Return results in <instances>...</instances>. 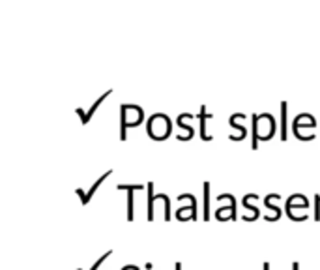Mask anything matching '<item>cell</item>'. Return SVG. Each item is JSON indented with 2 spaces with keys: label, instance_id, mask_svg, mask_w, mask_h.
I'll return each instance as SVG.
<instances>
[{
  "label": "cell",
  "instance_id": "obj_16",
  "mask_svg": "<svg viewBox=\"0 0 320 270\" xmlns=\"http://www.w3.org/2000/svg\"><path fill=\"white\" fill-rule=\"evenodd\" d=\"M176 270H182V265H180V263H176Z\"/></svg>",
  "mask_w": 320,
  "mask_h": 270
},
{
  "label": "cell",
  "instance_id": "obj_2",
  "mask_svg": "<svg viewBox=\"0 0 320 270\" xmlns=\"http://www.w3.org/2000/svg\"><path fill=\"white\" fill-rule=\"evenodd\" d=\"M146 131L152 139L156 141H163L171 135V120L169 116L163 113H156V115L150 116L148 124H146Z\"/></svg>",
  "mask_w": 320,
  "mask_h": 270
},
{
  "label": "cell",
  "instance_id": "obj_3",
  "mask_svg": "<svg viewBox=\"0 0 320 270\" xmlns=\"http://www.w3.org/2000/svg\"><path fill=\"white\" fill-rule=\"evenodd\" d=\"M142 122V109L139 105H129V103H125L122 105V122H120V139L125 141V130L129 128V126H139Z\"/></svg>",
  "mask_w": 320,
  "mask_h": 270
},
{
  "label": "cell",
  "instance_id": "obj_9",
  "mask_svg": "<svg viewBox=\"0 0 320 270\" xmlns=\"http://www.w3.org/2000/svg\"><path fill=\"white\" fill-rule=\"evenodd\" d=\"M199 118H201V137H203L204 141H212V135H208V133H206V120H208V118H212V115H208V113H206V107L201 109Z\"/></svg>",
  "mask_w": 320,
  "mask_h": 270
},
{
  "label": "cell",
  "instance_id": "obj_14",
  "mask_svg": "<svg viewBox=\"0 0 320 270\" xmlns=\"http://www.w3.org/2000/svg\"><path fill=\"white\" fill-rule=\"evenodd\" d=\"M110 254H112V252H107L105 255H102V259H100V261H96V265H94V267H92L90 270H98V267H100V265H102V263L105 261V259H107V257H109Z\"/></svg>",
  "mask_w": 320,
  "mask_h": 270
},
{
  "label": "cell",
  "instance_id": "obj_10",
  "mask_svg": "<svg viewBox=\"0 0 320 270\" xmlns=\"http://www.w3.org/2000/svg\"><path fill=\"white\" fill-rule=\"evenodd\" d=\"M287 101H281V141H287Z\"/></svg>",
  "mask_w": 320,
  "mask_h": 270
},
{
  "label": "cell",
  "instance_id": "obj_11",
  "mask_svg": "<svg viewBox=\"0 0 320 270\" xmlns=\"http://www.w3.org/2000/svg\"><path fill=\"white\" fill-rule=\"evenodd\" d=\"M204 220H210V184H204Z\"/></svg>",
  "mask_w": 320,
  "mask_h": 270
},
{
  "label": "cell",
  "instance_id": "obj_12",
  "mask_svg": "<svg viewBox=\"0 0 320 270\" xmlns=\"http://www.w3.org/2000/svg\"><path fill=\"white\" fill-rule=\"evenodd\" d=\"M152 190H154V182H150L148 184V220H154L156 218V214H154V193H152Z\"/></svg>",
  "mask_w": 320,
  "mask_h": 270
},
{
  "label": "cell",
  "instance_id": "obj_15",
  "mask_svg": "<svg viewBox=\"0 0 320 270\" xmlns=\"http://www.w3.org/2000/svg\"><path fill=\"white\" fill-rule=\"evenodd\" d=\"M294 270H300V265H298V263H294Z\"/></svg>",
  "mask_w": 320,
  "mask_h": 270
},
{
  "label": "cell",
  "instance_id": "obj_17",
  "mask_svg": "<svg viewBox=\"0 0 320 270\" xmlns=\"http://www.w3.org/2000/svg\"><path fill=\"white\" fill-rule=\"evenodd\" d=\"M264 270H270V265H268V263H264Z\"/></svg>",
  "mask_w": 320,
  "mask_h": 270
},
{
  "label": "cell",
  "instance_id": "obj_8",
  "mask_svg": "<svg viewBox=\"0 0 320 270\" xmlns=\"http://www.w3.org/2000/svg\"><path fill=\"white\" fill-rule=\"evenodd\" d=\"M176 218L182 220V222H186V220H195L197 218V203H193L191 207H184V209H180L176 212Z\"/></svg>",
  "mask_w": 320,
  "mask_h": 270
},
{
  "label": "cell",
  "instance_id": "obj_1",
  "mask_svg": "<svg viewBox=\"0 0 320 270\" xmlns=\"http://www.w3.org/2000/svg\"><path fill=\"white\" fill-rule=\"evenodd\" d=\"M253 150L258 148V141H270L275 133V120L272 115L262 113V115H253Z\"/></svg>",
  "mask_w": 320,
  "mask_h": 270
},
{
  "label": "cell",
  "instance_id": "obj_5",
  "mask_svg": "<svg viewBox=\"0 0 320 270\" xmlns=\"http://www.w3.org/2000/svg\"><path fill=\"white\" fill-rule=\"evenodd\" d=\"M110 94H112V90H107V92L103 94V96H102V98H100V100L96 101V103H94V105H92V107L88 109V113H85L83 109H77V115L81 116V122H83V124H88V120H90V118L94 116V113H96V111H98V109H100V105H102L103 101H105V98H107V96H110Z\"/></svg>",
  "mask_w": 320,
  "mask_h": 270
},
{
  "label": "cell",
  "instance_id": "obj_7",
  "mask_svg": "<svg viewBox=\"0 0 320 270\" xmlns=\"http://www.w3.org/2000/svg\"><path fill=\"white\" fill-rule=\"evenodd\" d=\"M302 128L315 130V128H317V120H315V116L307 115V113H305V115L296 116V120H294V135H296V133L302 130Z\"/></svg>",
  "mask_w": 320,
  "mask_h": 270
},
{
  "label": "cell",
  "instance_id": "obj_13",
  "mask_svg": "<svg viewBox=\"0 0 320 270\" xmlns=\"http://www.w3.org/2000/svg\"><path fill=\"white\" fill-rule=\"evenodd\" d=\"M266 207H268V209H272V210H275V212H277V216H279V214H281V210L277 209V207H275V205H272V197H270V195H268V197H266Z\"/></svg>",
  "mask_w": 320,
  "mask_h": 270
},
{
  "label": "cell",
  "instance_id": "obj_6",
  "mask_svg": "<svg viewBox=\"0 0 320 270\" xmlns=\"http://www.w3.org/2000/svg\"><path fill=\"white\" fill-rule=\"evenodd\" d=\"M116 188L118 190H125V192H127V220L131 222L133 220V195H135V190H142V186L141 184H137V186L118 184Z\"/></svg>",
  "mask_w": 320,
  "mask_h": 270
},
{
  "label": "cell",
  "instance_id": "obj_4",
  "mask_svg": "<svg viewBox=\"0 0 320 270\" xmlns=\"http://www.w3.org/2000/svg\"><path fill=\"white\" fill-rule=\"evenodd\" d=\"M110 175H112V171H107L105 175H102V177L96 180L94 184H92V188H90V190H88L86 193L83 192V190H77V195H81V201H83V205H88V201L94 197V193L98 192V188H100V186H102L103 182H105V178H109Z\"/></svg>",
  "mask_w": 320,
  "mask_h": 270
}]
</instances>
